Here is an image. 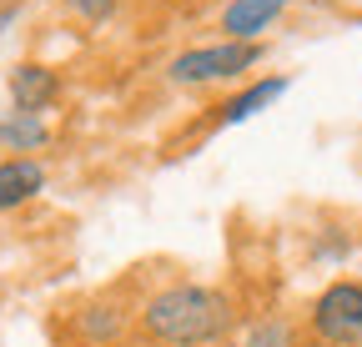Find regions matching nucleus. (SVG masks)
<instances>
[{
  "label": "nucleus",
  "mask_w": 362,
  "mask_h": 347,
  "mask_svg": "<svg viewBox=\"0 0 362 347\" xmlns=\"http://www.w3.org/2000/svg\"><path fill=\"white\" fill-rule=\"evenodd\" d=\"M312 332L322 337V342H332V347H357L362 342V282H332V287H322L317 292V302H312Z\"/></svg>",
  "instance_id": "obj_3"
},
{
  "label": "nucleus",
  "mask_w": 362,
  "mask_h": 347,
  "mask_svg": "<svg viewBox=\"0 0 362 347\" xmlns=\"http://www.w3.org/2000/svg\"><path fill=\"white\" fill-rule=\"evenodd\" d=\"M136 322H141V337L156 347H216L237 327V302L221 287L176 282V287L151 292L136 312Z\"/></svg>",
  "instance_id": "obj_1"
},
{
  "label": "nucleus",
  "mask_w": 362,
  "mask_h": 347,
  "mask_svg": "<svg viewBox=\"0 0 362 347\" xmlns=\"http://www.w3.org/2000/svg\"><path fill=\"white\" fill-rule=\"evenodd\" d=\"M262 40L247 46V40H211V46H192L171 56L166 66V81L176 86H221V81H242L252 66H262Z\"/></svg>",
  "instance_id": "obj_2"
},
{
  "label": "nucleus",
  "mask_w": 362,
  "mask_h": 347,
  "mask_svg": "<svg viewBox=\"0 0 362 347\" xmlns=\"http://www.w3.org/2000/svg\"><path fill=\"white\" fill-rule=\"evenodd\" d=\"M292 91V81L287 76H262V81H252L247 91H237L232 101L221 106V116H216V126H242V121H252V116H262L277 96H287Z\"/></svg>",
  "instance_id": "obj_7"
},
{
  "label": "nucleus",
  "mask_w": 362,
  "mask_h": 347,
  "mask_svg": "<svg viewBox=\"0 0 362 347\" xmlns=\"http://www.w3.org/2000/svg\"><path fill=\"white\" fill-rule=\"evenodd\" d=\"M6 86H11V106L21 116H40V111H51L61 101V76L51 66H40V61H21Z\"/></svg>",
  "instance_id": "obj_4"
},
{
  "label": "nucleus",
  "mask_w": 362,
  "mask_h": 347,
  "mask_svg": "<svg viewBox=\"0 0 362 347\" xmlns=\"http://www.w3.org/2000/svg\"><path fill=\"white\" fill-rule=\"evenodd\" d=\"M76 327H81L86 342H116L131 327V312L121 307V302H90V307H81Z\"/></svg>",
  "instance_id": "obj_8"
},
{
  "label": "nucleus",
  "mask_w": 362,
  "mask_h": 347,
  "mask_svg": "<svg viewBox=\"0 0 362 347\" xmlns=\"http://www.w3.org/2000/svg\"><path fill=\"white\" fill-rule=\"evenodd\" d=\"M242 347H302V337H297V327L287 317H262V322L247 327Z\"/></svg>",
  "instance_id": "obj_10"
},
{
  "label": "nucleus",
  "mask_w": 362,
  "mask_h": 347,
  "mask_svg": "<svg viewBox=\"0 0 362 347\" xmlns=\"http://www.w3.org/2000/svg\"><path fill=\"white\" fill-rule=\"evenodd\" d=\"M45 192V166L35 156H6L0 161V211H16Z\"/></svg>",
  "instance_id": "obj_6"
},
{
  "label": "nucleus",
  "mask_w": 362,
  "mask_h": 347,
  "mask_svg": "<svg viewBox=\"0 0 362 347\" xmlns=\"http://www.w3.org/2000/svg\"><path fill=\"white\" fill-rule=\"evenodd\" d=\"M287 6H292V0H226V6H221V35L257 46V35L277 25V16Z\"/></svg>",
  "instance_id": "obj_5"
},
{
  "label": "nucleus",
  "mask_w": 362,
  "mask_h": 347,
  "mask_svg": "<svg viewBox=\"0 0 362 347\" xmlns=\"http://www.w3.org/2000/svg\"><path fill=\"white\" fill-rule=\"evenodd\" d=\"M61 6H66L76 20H86V25H101V20L116 16V0H61Z\"/></svg>",
  "instance_id": "obj_11"
},
{
  "label": "nucleus",
  "mask_w": 362,
  "mask_h": 347,
  "mask_svg": "<svg viewBox=\"0 0 362 347\" xmlns=\"http://www.w3.org/2000/svg\"><path fill=\"white\" fill-rule=\"evenodd\" d=\"M0 146L16 151V156H30V151H40V146H51V126H45L40 116L11 111V116H0Z\"/></svg>",
  "instance_id": "obj_9"
}]
</instances>
